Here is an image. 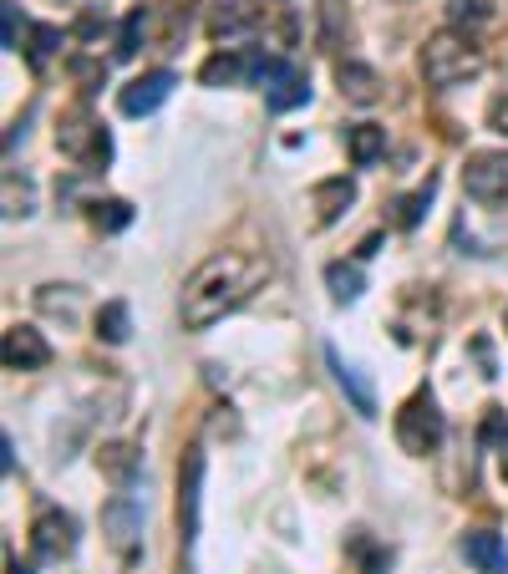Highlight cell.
Returning a JSON list of instances; mask_svg holds the SVG:
<instances>
[{"label": "cell", "mask_w": 508, "mask_h": 574, "mask_svg": "<svg viewBox=\"0 0 508 574\" xmlns=\"http://www.w3.org/2000/svg\"><path fill=\"white\" fill-rule=\"evenodd\" d=\"M269 280V260L254 250H224L209 254L194 275L184 280V295H178V316H184L188 331H209L224 316L254 300Z\"/></svg>", "instance_id": "cell-1"}, {"label": "cell", "mask_w": 508, "mask_h": 574, "mask_svg": "<svg viewBox=\"0 0 508 574\" xmlns=\"http://www.w3.org/2000/svg\"><path fill=\"white\" fill-rule=\"evenodd\" d=\"M483 71V46L473 36H463V31H438V36H428V46H422V77H428V87H463V81H473Z\"/></svg>", "instance_id": "cell-2"}, {"label": "cell", "mask_w": 508, "mask_h": 574, "mask_svg": "<svg viewBox=\"0 0 508 574\" xmlns=\"http://www.w3.org/2000/svg\"><path fill=\"white\" fill-rule=\"evenodd\" d=\"M442 432H448V422H442L438 401H432L428 387L412 391V397L401 401V412H397V442H401V453H412V457L438 453Z\"/></svg>", "instance_id": "cell-3"}, {"label": "cell", "mask_w": 508, "mask_h": 574, "mask_svg": "<svg viewBox=\"0 0 508 574\" xmlns=\"http://www.w3.org/2000/svg\"><path fill=\"white\" fill-rule=\"evenodd\" d=\"M56 147H62L67 158H77V163H92V168H108V158H112L108 128H102L87 108H71L67 118H62V128H56Z\"/></svg>", "instance_id": "cell-4"}, {"label": "cell", "mask_w": 508, "mask_h": 574, "mask_svg": "<svg viewBox=\"0 0 508 574\" xmlns=\"http://www.w3.org/2000/svg\"><path fill=\"white\" fill-rule=\"evenodd\" d=\"M199 504H203V448H184V463H178V539H184V549L199 544Z\"/></svg>", "instance_id": "cell-5"}, {"label": "cell", "mask_w": 508, "mask_h": 574, "mask_svg": "<svg viewBox=\"0 0 508 574\" xmlns=\"http://www.w3.org/2000/svg\"><path fill=\"white\" fill-rule=\"evenodd\" d=\"M265 21V0H214L209 11V41L219 52H234V41L254 36V26Z\"/></svg>", "instance_id": "cell-6"}, {"label": "cell", "mask_w": 508, "mask_h": 574, "mask_svg": "<svg viewBox=\"0 0 508 574\" xmlns=\"http://www.w3.org/2000/svg\"><path fill=\"white\" fill-rule=\"evenodd\" d=\"M31 549H36L41 564H62L77 549V523L62 508H41L36 523H31Z\"/></svg>", "instance_id": "cell-7"}, {"label": "cell", "mask_w": 508, "mask_h": 574, "mask_svg": "<svg viewBox=\"0 0 508 574\" xmlns=\"http://www.w3.org/2000/svg\"><path fill=\"white\" fill-rule=\"evenodd\" d=\"M463 194L478 203H508V153H473L463 168Z\"/></svg>", "instance_id": "cell-8"}, {"label": "cell", "mask_w": 508, "mask_h": 574, "mask_svg": "<svg viewBox=\"0 0 508 574\" xmlns=\"http://www.w3.org/2000/svg\"><path fill=\"white\" fill-rule=\"evenodd\" d=\"M265 102L269 112H295L310 102V77L300 67H290V62H265Z\"/></svg>", "instance_id": "cell-9"}, {"label": "cell", "mask_w": 508, "mask_h": 574, "mask_svg": "<svg viewBox=\"0 0 508 574\" xmlns=\"http://www.w3.org/2000/svg\"><path fill=\"white\" fill-rule=\"evenodd\" d=\"M0 361H5V372H41V366H52V341L36 325H11L0 341Z\"/></svg>", "instance_id": "cell-10"}, {"label": "cell", "mask_w": 508, "mask_h": 574, "mask_svg": "<svg viewBox=\"0 0 508 574\" xmlns=\"http://www.w3.org/2000/svg\"><path fill=\"white\" fill-rule=\"evenodd\" d=\"M178 77L174 71H147V77H133L128 87L118 92V108L122 118H147V112H158L168 97H174Z\"/></svg>", "instance_id": "cell-11"}, {"label": "cell", "mask_w": 508, "mask_h": 574, "mask_svg": "<svg viewBox=\"0 0 508 574\" xmlns=\"http://www.w3.org/2000/svg\"><path fill=\"white\" fill-rule=\"evenodd\" d=\"M102 529H108L112 549H122V554L133 560L137 534H143V504H137L133 494H118L108 508H102Z\"/></svg>", "instance_id": "cell-12"}, {"label": "cell", "mask_w": 508, "mask_h": 574, "mask_svg": "<svg viewBox=\"0 0 508 574\" xmlns=\"http://www.w3.org/2000/svg\"><path fill=\"white\" fill-rule=\"evenodd\" d=\"M325 361H331V372H335V387L346 391L351 412L372 422V417L382 412V407H376V391H372V382H366V376H362V366H351V361L341 356V351H335V346H325Z\"/></svg>", "instance_id": "cell-13"}, {"label": "cell", "mask_w": 508, "mask_h": 574, "mask_svg": "<svg viewBox=\"0 0 508 574\" xmlns=\"http://www.w3.org/2000/svg\"><path fill=\"white\" fill-rule=\"evenodd\" d=\"M244 77H265V56H234V52H219L209 56L199 67V81L203 87H234Z\"/></svg>", "instance_id": "cell-14"}, {"label": "cell", "mask_w": 508, "mask_h": 574, "mask_svg": "<svg viewBox=\"0 0 508 574\" xmlns=\"http://www.w3.org/2000/svg\"><path fill=\"white\" fill-rule=\"evenodd\" d=\"M351 203H356V184H351L346 174H335V178H321V184L310 188V209H316V224H335V219L346 214Z\"/></svg>", "instance_id": "cell-15"}, {"label": "cell", "mask_w": 508, "mask_h": 574, "mask_svg": "<svg viewBox=\"0 0 508 574\" xmlns=\"http://www.w3.org/2000/svg\"><path fill=\"white\" fill-rule=\"evenodd\" d=\"M97 467H102L108 483L128 488V483L143 473V448H137V442H102V448H97Z\"/></svg>", "instance_id": "cell-16"}, {"label": "cell", "mask_w": 508, "mask_h": 574, "mask_svg": "<svg viewBox=\"0 0 508 574\" xmlns=\"http://www.w3.org/2000/svg\"><path fill=\"white\" fill-rule=\"evenodd\" d=\"M335 81H341V97H346V102H362V108H372L376 97H382V77H376V67H366V62H341V67H335Z\"/></svg>", "instance_id": "cell-17"}, {"label": "cell", "mask_w": 508, "mask_h": 574, "mask_svg": "<svg viewBox=\"0 0 508 574\" xmlns=\"http://www.w3.org/2000/svg\"><path fill=\"white\" fill-rule=\"evenodd\" d=\"M463 554H468V564H478L483 574H508V544L498 534H488V529L463 534Z\"/></svg>", "instance_id": "cell-18"}, {"label": "cell", "mask_w": 508, "mask_h": 574, "mask_svg": "<svg viewBox=\"0 0 508 574\" xmlns=\"http://www.w3.org/2000/svg\"><path fill=\"white\" fill-rule=\"evenodd\" d=\"M346 147H351V163L356 168H372L382 153H387V128H376V122H356L346 133Z\"/></svg>", "instance_id": "cell-19"}, {"label": "cell", "mask_w": 508, "mask_h": 574, "mask_svg": "<svg viewBox=\"0 0 508 574\" xmlns=\"http://www.w3.org/2000/svg\"><path fill=\"white\" fill-rule=\"evenodd\" d=\"M325 285H331V300H335V306H351V300H362L366 275H362V265H346V260H335V265H325Z\"/></svg>", "instance_id": "cell-20"}, {"label": "cell", "mask_w": 508, "mask_h": 574, "mask_svg": "<svg viewBox=\"0 0 508 574\" xmlns=\"http://www.w3.org/2000/svg\"><path fill=\"white\" fill-rule=\"evenodd\" d=\"M133 335V316L122 300H108V306L97 310V341H108V346H122Z\"/></svg>", "instance_id": "cell-21"}, {"label": "cell", "mask_w": 508, "mask_h": 574, "mask_svg": "<svg viewBox=\"0 0 508 574\" xmlns=\"http://www.w3.org/2000/svg\"><path fill=\"white\" fill-rule=\"evenodd\" d=\"M92 229H102V234H118V229H128L133 224V203L128 199H102V203H92Z\"/></svg>", "instance_id": "cell-22"}, {"label": "cell", "mask_w": 508, "mask_h": 574, "mask_svg": "<svg viewBox=\"0 0 508 574\" xmlns=\"http://www.w3.org/2000/svg\"><path fill=\"white\" fill-rule=\"evenodd\" d=\"M56 52H62V26H31V36H26V62L31 67L41 71Z\"/></svg>", "instance_id": "cell-23"}, {"label": "cell", "mask_w": 508, "mask_h": 574, "mask_svg": "<svg viewBox=\"0 0 508 574\" xmlns=\"http://www.w3.org/2000/svg\"><path fill=\"white\" fill-rule=\"evenodd\" d=\"M432 194H438V178H428V184L417 188V194H407V199H397V229H417V224H422V214H428Z\"/></svg>", "instance_id": "cell-24"}, {"label": "cell", "mask_w": 508, "mask_h": 574, "mask_svg": "<svg viewBox=\"0 0 508 574\" xmlns=\"http://www.w3.org/2000/svg\"><path fill=\"white\" fill-rule=\"evenodd\" d=\"M478 448L483 453H494V448H508V412L504 407H488L478 422Z\"/></svg>", "instance_id": "cell-25"}, {"label": "cell", "mask_w": 508, "mask_h": 574, "mask_svg": "<svg viewBox=\"0 0 508 574\" xmlns=\"http://www.w3.org/2000/svg\"><path fill=\"white\" fill-rule=\"evenodd\" d=\"M143 41H147V11L137 5V11L122 21V31H118V56H122V62H133Z\"/></svg>", "instance_id": "cell-26"}, {"label": "cell", "mask_w": 508, "mask_h": 574, "mask_svg": "<svg viewBox=\"0 0 508 574\" xmlns=\"http://www.w3.org/2000/svg\"><path fill=\"white\" fill-rule=\"evenodd\" d=\"M21 36H31L26 21H21V5H15V0H0V46H5V52H21Z\"/></svg>", "instance_id": "cell-27"}, {"label": "cell", "mask_w": 508, "mask_h": 574, "mask_svg": "<svg viewBox=\"0 0 508 574\" xmlns=\"http://www.w3.org/2000/svg\"><path fill=\"white\" fill-rule=\"evenodd\" d=\"M351 549H356V554H362L366 574H382V570H387V554H376V549L366 544V534H356V539H351Z\"/></svg>", "instance_id": "cell-28"}, {"label": "cell", "mask_w": 508, "mask_h": 574, "mask_svg": "<svg viewBox=\"0 0 508 574\" xmlns=\"http://www.w3.org/2000/svg\"><path fill=\"white\" fill-rule=\"evenodd\" d=\"M488 0H453V21H488Z\"/></svg>", "instance_id": "cell-29"}, {"label": "cell", "mask_w": 508, "mask_h": 574, "mask_svg": "<svg viewBox=\"0 0 508 574\" xmlns=\"http://www.w3.org/2000/svg\"><path fill=\"white\" fill-rule=\"evenodd\" d=\"M488 128H494L498 137H508V92H498L494 102H488Z\"/></svg>", "instance_id": "cell-30"}, {"label": "cell", "mask_w": 508, "mask_h": 574, "mask_svg": "<svg viewBox=\"0 0 508 574\" xmlns=\"http://www.w3.org/2000/svg\"><path fill=\"white\" fill-rule=\"evenodd\" d=\"M71 77H77V81H97V87H102L108 67H102V62H87V56H77V62H71Z\"/></svg>", "instance_id": "cell-31"}, {"label": "cell", "mask_w": 508, "mask_h": 574, "mask_svg": "<svg viewBox=\"0 0 508 574\" xmlns=\"http://www.w3.org/2000/svg\"><path fill=\"white\" fill-rule=\"evenodd\" d=\"M108 26V15H97V11H87L81 15V26H77V36H97V31Z\"/></svg>", "instance_id": "cell-32"}, {"label": "cell", "mask_w": 508, "mask_h": 574, "mask_svg": "<svg viewBox=\"0 0 508 574\" xmlns=\"http://www.w3.org/2000/svg\"><path fill=\"white\" fill-rule=\"evenodd\" d=\"M5 574H31V570H26V564H15V560H11V564H5Z\"/></svg>", "instance_id": "cell-33"}, {"label": "cell", "mask_w": 508, "mask_h": 574, "mask_svg": "<svg viewBox=\"0 0 508 574\" xmlns=\"http://www.w3.org/2000/svg\"><path fill=\"white\" fill-rule=\"evenodd\" d=\"M504 473H508V463H504Z\"/></svg>", "instance_id": "cell-34"}, {"label": "cell", "mask_w": 508, "mask_h": 574, "mask_svg": "<svg viewBox=\"0 0 508 574\" xmlns=\"http://www.w3.org/2000/svg\"><path fill=\"white\" fill-rule=\"evenodd\" d=\"M504 325H508V316H504Z\"/></svg>", "instance_id": "cell-35"}]
</instances>
